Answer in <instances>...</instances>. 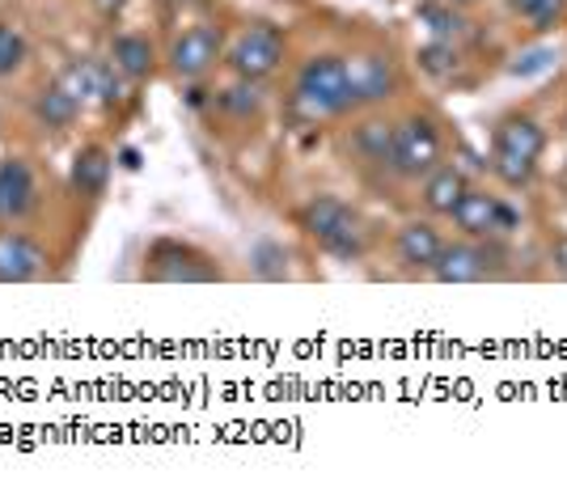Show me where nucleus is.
<instances>
[{
  "mask_svg": "<svg viewBox=\"0 0 567 495\" xmlns=\"http://www.w3.org/2000/svg\"><path fill=\"white\" fill-rule=\"evenodd\" d=\"M348 64L343 55H313L301 64L292 94H288V115L297 123H331V118L348 115Z\"/></svg>",
  "mask_w": 567,
  "mask_h": 495,
  "instance_id": "f257e3e1",
  "label": "nucleus"
},
{
  "mask_svg": "<svg viewBox=\"0 0 567 495\" xmlns=\"http://www.w3.org/2000/svg\"><path fill=\"white\" fill-rule=\"evenodd\" d=\"M297 225L306 229V237L331 259L352 262L364 255L369 234H364V220L352 204H343L339 195H309L306 204L297 208Z\"/></svg>",
  "mask_w": 567,
  "mask_h": 495,
  "instance_id": "f03ea898",
  "label": "nucleus"
},
{
  "mask_svg": "<svg viewBox=\"0 0 567 495\" xmlns=\"http://www.w3.org/2000/svg\"><path fill=\"white\" fill-rule=\"evenodd\" d=\"M546 132L529 115H504L492 132V169L504 187H529L538 174Z\"/></svg>",
  "mask_w": 567,
  "mask_h": 495,
  "instance_id": "7ed1b4c3",
  "label": "nucleus"
},
{
  "mask_svg": "<svg viewBox=\"0 0 567 495\" xmlns=\"http://www.w3.org/2000/svg\"><path fill=\"white\" fill-rule=\"evenodd\" d=\"M225 271L216 267L213 255H204L199 246L190 241H174V237H162L148 246L144 255V280L153 283H213L220 280Z\"/></svg>",
  "mask_w": 567,
  "mask_h": 495,
  "instance_id": "20e7f679",
  "label": "nucleus"
},
{
  "mask_svg": "<svg viewBox=\"0 0 567 495\" xmlns=\"http://www.w3.org/2000/svg\"><path fill=\"white\" fill-rule=\"evenodd\" d=\"M441 127L427 115H406L394 123V144H390V162L385 169H394L399 178H424L441 165Z\"/></svg>",
  "mask_w": 567,
  "mask_h": 495,
  "instance_id": "39448f33",
  "label": "nucleus"
},
{
  "mask_svg": "<svg viewBox=\"0 0 567 495\" xmlns=\"http://www.w3.org/2000/svg\"><path fill=\"white\" fill-rule=\"evenodd\" d=\"M225 64H229V72L241 76V81H267V76L284 64V34L267 22L246 25L234 39Z\"/></svg>",
  "mask_w": 567,
  "mask_h": 495,
  "instance_id": "423d86ee",
  "label": "nucleus"
},
{
  "mask_svg": "<svg viewBox=\"0 0 567 495\" xmlns=\"http://www.w3.org/2000/svg\"><path fill=\"white\" fill-rule=\"evenodd\" d=\"M436 283H483L499 276V250L487 246L483 237H471V241H445L441 255L427 271Z\"/></svg>",
  "mask_w": 567,
  "mask_h": 495,
  "instance_id": "0eeeda50",
  "label": "nucleus"
},
{
  "mask_svg": "<svg viewBox=\"0 0 567 495\" xmlns=\"http://www.w3.org/2000/svg\"><path fill=\"white\" fill-rule=\"evenodd\" d=\"M60 81L81 97V106H90V102H97V106H118L127 97V85H132L111 60H97V55L72 60L69 69L60 72Z\"/></svg>",
  "mask_w": 567,
  "mask_h": 495,
  "instance_id": "6e6552de",
  "label": "nucleus"
},
{
  "mask_svg": "<svg viewBox=\"0 0 567 495\" xmlns=\"http://www.w3.org/2000/svg\"><path fill=\"white\" fill-rule=\"evenodd\" d=\"M343 64H348V102H352V111L378 106V102L399 94V69H394L390 55L360 51V55L343 60Z\"/></svg>",
  "mask_w": 567,
  "mask_h": 495,
  "instance_id": "1a4fd4ad",
  "label": "nucleus"
},
{
  "mask_svg": "<svg viewBox=\"0 0 567 495\" xmlns=\"http://www.w3.org/2000/svg\"><path fill=\"white\" fill-rule=\"evenodd\" d=\"M453 225H457L466 237L492 241V237L513 234V229L520 225V216H517V208H508L499 195H487V190L471 187L466 195H462V204L453 208Z\"/></svg>",
  "mask_w": 567,
  "mask_h": 495,
  "instance_id": "9d476101",
  "label": "nucleus"
},
{
  "mask_svg": "<svg viewBox=\"0 0 567 495\" xmlns=\"http://www.w3.org/2000/svg\"><path fill=\"white\" fill-rule=\"evenodd\" d=\"M220 55H225L220 30H216V25H190V30H183V34L169 43L166 64L178 81H199V76H208V72L220 64Z\"/></svg>",
  "mask_w": 567,
  "mask_h": 495,
  "instance_id": "9b49d317",
  "label": "nucleus"
},
{
  "mask_svg": "<svg viewBox=\"0 0 567 495\" xmlns=\"http://www.w3.org/2000/svg\"><path fill=\"white\" fill-rule=\"evenodd\" d=\"M51 271L48 250L22 229H0V283H34Z\"/></svg>",
  "mask_w": 567,
  "mask_h": 495,
  "instance_id": "f8f14e48",
  "label": "nucleus"
},
{
  "mask_svg": "<svg viewBox=\"0 0 567 495\" xmlns=\"http://www.w3.org/2000/svg\"><path fill=\"white\" fill-rule=\"evenodd\" d=\"M39 204V183L25 157H4L0 162V225H18L34 213Z\"/></svg>",
  "mask_w": 567,
  "mask_h": 495,
  "instance_id": "ddd939ff",
  "label": "nucleus"
},
{
  "mask_svg": "<svg viewBox=\"0 0 567 495\" xmlns=\"http://www.w3.org/2000/svg\"><path fill=\"white\" fill-rule=\"evenodd\" d=\"M111 174H115V157H111V148H102V144H85V148L72 157L69 187H72V195L102 199L106 187H111Z\"/></svg>",
  "mask_w": 567,
  "mask_h": 495,
  "instance_id": "4468645a",
  "label": "nucleus"
},
{
  "mask_svg": "<svg viewBox=\"0 0 567 495\" xmlns=\"http://www.w3.org/2000/svg\"><path fill=\"white\" fill-rule=\"evenodd\" d=\"M441 246H445V237L436 234L432 220H406L399 229V237H394V255H399V262L406 271H432Z\"/></svg>",
  "mask_w": 567,
  "mask_h": 495,
  "instance_id": "2eb2a0df",
  "label": "nucleus"
},
{
  "mask_svg": "<svg viewBox=\"0 0 567 495\" xmlns=\"http://www.w3.org/2000/svg\"><path fill=\"white\" fill-rule=\"evenodd\" d=\"M30 111H34V123H39L43 132H69L72 123L81 118V97L72 94L64 81H51V85H43V90L34 94Z\"/></svg>",
  "mask_w": 567,
  "mask_h": 495,
  "instance_id": "dca6fc26",
  "label": "nucleus"
},
{
  "mask_svg": "<svg viewBox=\"0 0 567 495\" xmlns=\"http://www.w3.org/2000/svg\"><path fill=\"white\" fill-rule=\"evenodd\" d=\"M471 190L466 174L457 165H436L432 174H424V208L436 216H453V208L462 204V195Z\"/></svg>",
  "mask_w": 567,
  "mask_h": 495,
  "instance_id": "f3484780",
  "label": "nucleus"
},
{
  "mask_svg": "<svg viewBox=\"0 0 567 495\" xmlns=\"http://www.w3.org/2000/svg\"><path fill=\"white\" fill-rule=\"evenodd\" d=\"M111 64H115L132 85H141V81H148L153 69H157V51H153V43H148L144 34H115V39H111Z\"/></svg>",
  "mask_w": 567,
  "mask_h": 495,
  "instance_id": "a211bd4d",
  "label": "nucleus"
},
{
  "mask_svg": "<svg viewBox=\"0 0 567 495\" xmlns=\"http://www.w3.org/2000/svg\"><path fill=\"white\" fill-rule=\"evenodd\" d=\"M390 144H394V123L385 118H364L348 136V153L360 165H385L390 162Z\"/></svg>",
  "mask_w": 567,
  "mask_h": 495,
  "instance_id": "6ab92c4d",
  "label": "nucleus"
},
{
  "mask_svg": "<svg viewBox=\"0 0 567 495\" xmlns=\"http://www.w3.org/2000/svg\"><path fill=\"white\" fill-rule=\"evenodd\" d=\"M216 106L229 118H259L262 106H267V90H262V81H241L237 76L229 90H220Z\"/></svg>",
  "mask_w": 567,
  "mask_h": 495,
  "instance_id": "aec40b11",
  "label": "nucleus"
},
{
  "mask_svg": "<svg viewBox=\"0 0 567 495\" xmlns=\"http://www.w3.org/2000/svg\"><path fill=\"white\" fill-rule=\"evenodd\" d=\"M415 64H420V72L432 76V81H450L453 72L462 69V51H457V43H450V39H432V43H424V48L415 51Z\"/></svg>",
  "mask_w": 567,
  "mask_h": 495,
  "instance_id": "412c9836",
  "label": "nucleus"
},
{
  "mask_svg": "<svg viewBox=\"0 0 567 495\" xmlns=\"http://www.w3.org/2000/svg\"><path fill=\"white\" fill-rule=\"evenodd\" d=\"M420 22L432 30V39H450V43H457V39L466 34V18L457 13V4H445V0L420 4Z\"/></svg>",
  "mask_w": 567,
  "mask_h": 495,
  "instance_id": "4be33fe9",
  "label": "nucleus"
},
{
  "mask_svg": "<svg viewBox=\"0 0 567 495\" xmlns=\"http://www.w3.org/2000/svg\"><path fill=\"white\" fill-rule=\"evenodd\" d=\"M25 60H30V43H25V34L13 22H0V81H4V76H13V72H22Z\"/></svg>",
  "mask_w": 567,
  "mask_h": 495,
  "instance_id": "5701e85b",
  "label": "nucleus"
},
{
  "mask_svg": "<svg viewBox=\"0 0 567 495\" xmlns=\"http://www.w3.org/2000/svg\"><path fill=\"white\" fill-rule=\"evenodd\" d=\"M250 267H255L259 280H284V271H288V250L276 246V241H259V246L250 250Z\"/></svg>",
  "mask_w": 567,
  "mask_h": 495,
  "instance_id": "b1692460",
  "label": "nucleus"
},
{
  "mask_svg": "<svg viewBox=\"0 0 567 495\" xmlns=\"http://www.w3.org/2000/svg\"><path fill=\"white\" fill-rule=\"evenodd\" d=\"M555 64V51L550 48H534V51H525V55H517V64H508V72L513 76H534V72H543Z\"/></svg>",
  "mask_w": 567,
  "mask_h": 495,
  "instance_id": "393cba45",
  "label": "nucleus"
},
{
  "mask_svg": "<svg viewBox=\"0 0 567 495\" xmlns=\"http://www.w3.org/2000/svg\"><path fill=\"white\" fill-rule=\"evenodd\" d=\"M564 9H567V0H534L529 4V22L538 25V30H550V25H559V18H564Z\"/></svg>",
  "mask_w": 567,
  "mask_h": 495,
  "instance_id": "a878e982",
  "label": "nucleus"
},
{
  "mask_svg": "<svg viewBox=\"0 0 567 495\" xmlns=\"http://www.w3.org/2000/svg\"><path fill=\"white\" fill-rule=\"evenodd\" d=\"M550 267L567 280V237H559V241L550 246Z\"/></svg>",
  "mask_w": 567,
  "mask_h": 495,
  "instance_id": "bb28decb",
  "label": "nucleus"
},
{
  "mask_svg": "<svg viewBox=\"0 0 567 495\" xmlns=\"http://www.w3.org/2000/svg\"><path fill=\"white\" fill-rule=\"evenodd\" d=\"M94 9L102 18H118V13L127 9V0H94Z\"/></svg>",
  "mask_w": 567,
  "mask_h": 495,
  "instance_id": "cd10ccee",
  "label": "nucleus"
},
{
  "mask_svg": "<svg viewBox=\"0 0 567 495\" xmlns=\"http://www.w3.org/2000/svg\"><path fill=\"white\" fill-rule=\"evenodd\" d=\"M118 165H123V169H141V148H123V153H118Z\"/></svg>",
  "mask_w": 567,
  "mask_h": 495,
  "instance_id": "c85d7f7f",
  "label": "nucleus"
},
{
  "mask_svg": "<svg viewBox=\"0 0 567 495\" xmlns=\"http://www.w3.org/2000/svg\"><path fill=\"white\" fill-rule=\"evenodd\" d=\"M529 4H534V0H508V9H513V13H520V18L529 13Z\"/></svg>",
  "mask_w": 567,
  "mask_h": 495,
  "instance_id": "c756f323",
  "label": "nucleus"
},
{
  "mask_svg": "<svg viewBox=\"0 0 567 495\" xmlns=\"http://www.w3.org/2000/svg\"><path fill=\"white\" fill-rule=\"evenodd\" d=\"M445 4H457V9H466V4H478V0H445Z\"/></svg>",
  "mask_w": 567,
  "mask_h": 495,
  "instance_id": "7c9ffc66",
  "label": "nucleus"
},
{
  "mask_svg": "<svg viewBox=\"0 0 567 495\" xmlns=\"http://www.w3.org/2000/svg\"><path fill=\"white\" fill-rule=\"evenodd\" d=\"M564 127H567V115H564Z\"/></svg>",
  "mask_w": 567,
  "mask_h": 495,
  "instance_id": "2f4dec72",
  "label": "nucleus"
}]
</instances>
